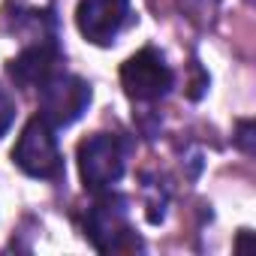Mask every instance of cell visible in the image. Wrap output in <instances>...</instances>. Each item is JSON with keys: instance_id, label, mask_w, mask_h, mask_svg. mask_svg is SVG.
Masks as SVG:
<instances>
[{"instance_id": "obj_1", "label": "cell", "mask_w": 256, "mask_h": 256, "mask_svg": "<svg viewBox=\"0 0 256 256\" xmlns=\"http://www.w3.org/2000/svg\"><path fill=\"white\" fill-rule=\"evenodd\" d=\"M12 160L30 178H42V181H60L64 178V157L58 148L54 126L42 114H34L24 124V130L12 148Z\"/></svg>"}, {"instance_id": "obj_2", "label": "cell", "mask_w": 256, "mask_h": 256, "mask_svg": "<svg viewBox=\"0 0 256 256\" xmlns=\"http://www.w3.org/2000/svg\"><path fill=\"white\" fill-rule=\"evenodd\" d=\"M84 235L94 241L100 253H120V250H136L142 247L133 226L130 211H126L124 196H102L84 217Z\"/></svg>"}, {"instance_id": "obj_3", "label": "cell", "mask_w": 256, "mask_h": 256, "mask_svg": "<svg viewBox=\"0 0 256 256\" xmlns=\"http://www.w3.org/2000/svg\"><path fill=\"white\" fill-rule=\"evenodd\" d=\"M126 166V148L112 133H94L78 145V172L88 190L100 193L120 181Z\"/></svg>"}, {"instance_id": "obj_4", "label": "cell", "mask_w": 256, "mask_h": 256, "mask_svg": "<svg viewBox=\"0 0 256 256\" xmlns=\"http://www.w3.org/2000/svg\"><path fill=\"white\" fill-rule=\"evenodd\" d=\"M90 106V84L72 72H54L40 84V114L60 130L76 124Z\"/></svg>"}, {"instance_id": "obj_5", "label": "cell", "mask_w": 256, "mask_h": 256, "mask_svg": "<svg viewBox=\"0 0 256 256\" xmlns=\"http://www.w3.org/2000/svg\"><path fill=\"white\" fill-rule=\"evenodd\" d=\"M120 84L126 90V96L136 102H154L160 96H166L175 84V76L166 64V58L157 48H142L136 52L130 60L120 66Z\"/></svg>"}, {"instance_id": "obj_6", "label": "cell", "mask_w": 256, "mask_h": 256, "mask_svg": "<svg viewBox=\"0 0 256 256\" xmlns=\"http://www.w3.org/2000/svg\"><path fill=\"white\" fill-rule=\"evenodd\" d=\"M130 16V0H78L76 24L94 46H108Z\"/></svg>"}, {"instance_id": "obj_7", "label": "cell", "mask_w": 256, "mask_h": 256, "mask_svg": "<svg viewBox=\"0 0 256 256\" xmlns=\"http://www.w3.org/2000/svg\"><path fill=\"white\" fill-rule=\"evenodd\" d=\"M58 64H60L58 42L54 40H40V42H30L22 54H16L10 60V76L22 88H40L48 76L58 72Z\"/></svg>"}, {"instance_id": "obj_8", "label": "cell", "mask_w": 256, "mask_h": 256, "mask_svg": "<svg viewBox=\"0 0 256 256\" xmlns=\"http://www.w3.org/2000/svg\"><path fill=\"white\" fill-rule=\"evenodd\" d=\"M6 4L16 10V12H10L6 6L0 10V28H4L6 34L24 36V40H30V42L54 40V34H52V24H54V22H52L48 12H40V10L28 6L24 0H6Z\"/></svg>"}, {"instance_id": "obj_9", "label": "cell", "mask_w": 256, "mask_h": 256, "mask_svg": "<svg viewBox=\"0 0 256 256\" xmlns=\"http://www.w3.org/2000/svg\"><path fill=\"white\" fill-rule=\"evenodd\" d=\"M12 120H16V100L10 96L6 88H0V139L6 136V130L12 126Z\"/></svg>"}, {"instance_id": "obj_10", "label": "cell", "mask_w": 256, "mask_h": 256, "mask_svg": "<svg viewBox=\"0 0 256 256\" xmlns=\"http://www.w3.org/2000/svg\"><path fill=\"white\" fill-rule=\"evenodd\" d=\"M250 133H253V124H250V120H241V124H238V136H235V142H238L247 154L253 151V142H250L253 136H250Z\"/></svg>"}]
</instances>
